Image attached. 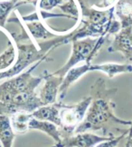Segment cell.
I'll use <instances>...</instances> for the list:
<instances>
[{
	"label": "cell",
	"instance_id": "cell-1",
	"mask_svg": "<svg viewBox=\"0 0 132 147\" xmlns=\"http://www.w3.org/2000/svg\"><path fill=\"white\" fill-rule=\"evenodd\" d=\"M117 92V87L107 86L103 77L97 79L90 88L91 103L83 121L77 126L74 134L101 131L108 137L119 136L117 134H129L132 121L120 119L114 114L116 105L111 98Z\"/></svg>",
	"mask_w": 132,
	"mask_h": 147
},
{
	"label": "cell",
	"instance_id": "cell-2",
	"mask_svg": "<svg viewBox=\"0 0 132 147\" xmlns=\"http://www.w3.org/2000/svg\"><path fill=\"white\" fill-rule=\"evenodd\" d=\"M45 60L36 62L20 75L0 81V115L18 112L32 113L44 105L36 90L44 81L43 74L33 76L34 70Z\"/></svg>",
	"mask_w": 132,
	"mask_h": 147
},
{
	"label": "cell",
	"instance_id": "cell-3",
	"mask_svg": "<svg viewBox=\"0 0 132 147\" xmlns=\"http://www.w3.org/2000/svg\"><path fill=\"white\" fill-rule=\"evenodd\" d=\"M81 7V20L71 30V42L86 37L114 36L121 25L115 16L114 7L106 9H96L88 4L87 0H78Z\"/></svg>",
	"mask_w": 132,
	"mask_h": 147
},
{
	"label": "cell",
	"instance_id": "cell-4",
	"mask_svg": "<svg viewBox=\"0 0 132 147\" xmlns=\"http://www.w3.org/2000/svg\"><path fill=\"white\" fill-rule=\"evenodd\" d=\"M72 30V29H71ZM71 30L56 37L45 41H25L18 42L16 45V59L14 65L4 72H0V81L20 75L28 67L36 62L45 60L53 61L49 57L50 54L54 49L62 45L71 43Z\"/></svg>",
	"mask_w": 132,
	"mask_h": 147
},
{
	"label": "cell",
	"instance_id": "cell-5",
	"mask_svg": "<svg viewBox=\"0 0 132 147\" xmlns=\"http://www.w3.org/2000/svg\"><path fill=\"white\" fill-rule=\"evenodd\" d=\"M115 16L119 21L120 30L113 36L108 47L109 53H121L123 58L132 63V4L129 0H118L115 7Z\"/></svg>",
	"mask_w": 132,
	"mask_h": 147
},
{
	"label": "cell",
	"instance_id": "cell-6",
	"mask_svg": "<svg viewBox=\"0 0 132 147\" xmlns=\"http://www.w3.org/2000/svg\"><path fill=\"white\" fill-rule=\"evenodd\" d=\"M109 37L110 36H108L95 38L86 37L72 41V53L70 57L61 68L52 74L64 78L69 70L78 65L82 62H84L86 64H90L99 54L100 50L103 47V45L106 43Z\"/></svg>",
	"mask_w": 132,
	"mask_h": 147
},
{
	"label": "cell",
	"instance_id": "cell-7",
	"mask_svg": "<svg viewBox=\"0 0 132 147\" xmlns=\"http://www.w3.org/2000/svg\"><path fill=\"white\" fill-rule=\"evenodd\" d=\"M90 103L91 96L89 94L75 105H67L62 104L60 109L61 126L59 127L62 139L74 134L77 126L83 121Z\"/></svg>",
	"mask_w": 132,
	"mask_h": 147
},
{
	"label": "cell",
	"instance_id": "cell-8",
	"mask_svg": "<svg viewBox=\"0 0 132 147\" xmlns=\"http://www.w3.org/2000/svg\"><path fill=\"white\" fill-rule=\"evenodd\" d=\"M36 11H50L60 8L62 14L70 16L71 19L76 21L77 26L81 20V7L78 0H37L36 4Z\"/></svg>",
	"mask_w": 132,
	"mask_h": 147
},
{
	"label": "cell",
	"instance_id": "cell-9",
	"mask_svg": "<svg viewBox=\"0 0 132 147\" xmlns=\"http://www.w3.org/2000/svg\"><path fill=\"white\" fill-rule=\"evenodd\" d=\"M17 22L19 23L21 27L24 28V30L26 32V34L29 36V38L33 41H44L48 40V39L56 37L62 34L68 33L70 30L68 31H64V32H58L54 31L43 23L42 20H40L39 18L36 20H32L28 22H23L21 21L16 16L15 19H8V22Z\"/></svg>",
	"mask_w": 132,
	"mask_h": 147
},
{
	"label": "cell",
	"instance_id": "cell-10",
	"mask_svg": "<svg viewBox=\"0 0 132 147\" xmlns=\"http://www.w3.org/2000/svg\"><path fill=\"white\" fill-rule=\"evenodd\" d=\"M112 138L114 137H108L90 132H84L73 134L70 136L62 138L61 142L55 143L54 145L51 147H94L101 142Z\"/></svg>",
	"mask_w": 132,
	"mask_h": 147
},
{
	"label": "cell",
	"instance_id": "cell-11",
	"mask_svg": "<svg viewBox=\"0 0 132 147\" xmlns=\"http://www.w3.org/2000/svg\"><path fill=\"white\" fill-rule=\"evenodd\" d=\"M44 84L40 90L39 98L44 105H53L57 103L59 95V89L62 83L64 78L53 75L47 70H44L43 73Z\"/></svg>",
	"mask_w": 132,
	"mask_h": 147
},
{
	"label": "cell",
	"instance_id": "cell-12",
	"mask_svg": "<svg viewBox=\"0 0 132 147\" xmlns=\"http://www.w3.org/2000/svg\"><path fill=\"white\" fill-rule=\"evenodd\" d=\"M62 103H55L53 105H45L40 106L39 108L31 113L33 117L38 120L51 122L57 126H61L60 109Z\"/></svg>",
	"mask_w": 132,
	"mask_h": 147
},
{
	"label": "cell",
	"instance_id": "cell-13",
	"mask_svg": "<svg viewBox=\"0 0 132 147\" xmlns=\"http://www.w3.org/2000/svg\"><path fill=\"white\" fill-rule=\"evenodd\" d=\"M28 128H29V131L36 130V131L46 134L51 138L54 140L55 143H59L62 140V134L59 126H57L56 124L51 122L38 120L36 118L31 116L29 123H28Z\"/></svg>",
	"mask_w": 132,
	"mask_h": 147
},
{
	"label": "cell",
	"instance_id": "cell-14",
	"mask_svg": "<svg viewBox=\"0 0 132 147\" xmlns=\"http://www.w3.org/2000/svg\"><path fill=\"white\" fill-rule=\"evenodd\" d=\"M15 133L11 124L9 115H0V143L2 147H13Z\"/></svg>",
	"mask_w": 132,
	"mask_h": 147
},
{
	"label": "cell",
	"instance_id": "cell-15",
	"mask_svg": "<svg viewBox=\"0 0 132 147\" xmlns=\"http://www.w3.org/2000/svg\"><path fill=\"white\" fill-rule=\"evenodd\" d=\"M8 38L7 47L0 55V72H4L14 65L16 59V45L7 33H4Z\"/></svg>",
	"mask_w": 132,
	"mask_h": 147
},
{
	"label": "cell",
	"instance_id": "cell-16",
	"mask_svg": "<svg viewBox=\"0 0 132 147\" xmlns=\"http://www.w3.org/2000/svg\"><path fill=\"white\" fill-rule=\"evenodd\" d=\"M31 116V113L27 112H18L10 115L11 124H12L14 132L18 134H23L29 131L28 123H29Z\"/></svg>",
	"mask_w": 132,
	"mask_h": 147
},
{
	"label": "cell",
	"instance_id": "cell-17",
	"mask_svg": "<svg viewBox=\"0 0 132 147\" xmlns=\"http://www.w3.org/2000/svg\"><path fill=\"white\" fill-rule=\"evenodd\" d=\"M23 5L25 4L20 1H17V0L0 1V30L5 29V24L8 22L10 13Z\"/></svg>",
	"mask_w": 132,
	"mask_h": 147
},
{
	"label": "cell",
	"instance_id": "cell-18",
	"mask_svg": "<svg viewBox=\"0 0 132 147\" xmlns=\"http://www.w3.org/2000/svg\"><path fill=\"white\" fill-rule=\"evenodd\" d=\"M127 135H128V134H122L114 137L112 139L104 141V142H101L97 145H95L94 147H117V145L119 144L120 141H121L125 136H127Z\"/></svg>",
	"mask_w": 132,
	"mask_h": 147
},
{
	"label": "cell",
	"instance_id": "cell-19",
	"mask_svg": "<svg viewBox=\"0 0 132 147\" xmlns=\"http://www.w3.org/2000/svg\"><path fill=\"white\" fill-rule=\"evenodd\" d=\"M118 2V0H99L96 4L90 5L96 9H100V10H106V9H110L113 7H115L116 3Z\"/></svg>",
	"mask_w": 132,
	"mask_h": 147
},
{
	"label": "cell",
	"instance_id": "cell-20",
	"mask_svg": "<svg viewBox=\"0 0 132 147\" xmlns=\"http://www.w3.org/2000/svg\"><path fill=\"white\" fill-rule=\"evenodd\" d=\"M17 1L23 2V3H25V5H26V4H34V5H36V2H37V0H17Z\"/></svg>",
	"mask_w": 132,
	"mask_h": 147
},
{
	"label": "cell",
	"instance_id": "cell-21",
	"mask_svg": "<svg viewBox=\"0 0 132 147\" xmlns=\"http://www.w3.org/2000/svg\"><path fill=\"white\" fill-rule=\"evenodd\" d=\"M132 136V131L131 132H129V134H128V135H127V138H129V137H131Z\"/></svg>",
	"mask_w": 132,
	"mask_h": 147
},
{
	"label": "cell",
	"instance_id": "cell-22",
	"mask_svg": "<svg viewBox=\"0 0 132 147\" xmlns=\"http://www.w3.org/2000/svg\"><path fill=\"white\" fill-rule=\"evenodd\" d=\"M131 131H132V123H131V125L129 126V132H131Z\"/></svg>",
	"mask_w": 132,
	"mask_h": 147
},
{
	"label": "cell",
	"instance_id": "cell-23",
	"mask_svg": "<svg viewBox=\"0 0 132 147\" xmlns=\"http://www.w3.org/2000/svg\"><path fill=\"white\" fill-rule=\"evenodd\" d=\"M0 1H5V0H0Z\"/></svg>",
	"mask_w": 132,
	"mask_h": 147
},
{
	"label": "cell",
	"instance_id": "cell-24",
	"mask_svg": "<svg viewBox=\"0 0 132 147\" xmlns=\"http://www.w3.org/2000/svg\"><path fill=\"white\" fill-rule=\"evenodd\" d=\"M0 147H1V146H0Z\"/></svg>",
	"mask_w": 132,
	"mask_h": 147
}]
</instances>
